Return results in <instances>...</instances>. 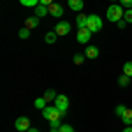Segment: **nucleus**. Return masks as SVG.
<instances>
[{
  "label": "nucleus",
  "mask_w": 132,
  "mask_h": 132,
  "mask_svg": "<svg viewBox=\"0 0 132 132\" xmlns=\"http://www.w3.org/2000/svg\"><path fill=\"white\" fill-rule=\"evenodd\" d=\"M123 7L120 5V4H113V5H109L108 7V11H106V18L111 21V23H118L120 20H123Z\"/></svg>",
  "instance_id": "f257e3e1"
},
{
  "label": "nucleus",
  "mask_w": 132,
  "mask_h": 132,
  "mask_svg": "<svg viewBox=\"0 0 132 132\" xmlns=\"http://www.w3.org/2000/svg\"><path fill=\"white\" fill-rule=\"evenodd\" d=\"M86 28L95 34V32H101L102 30V18L99 14H88V23H86Z\"/></svg>",
  "instance_id": "f03ea898"
},
{
  "label": "nucleus",
  "mask_w": 132,
  "mask_h": 132,
  "mask_svg": "<svg viewBox=\"0 0 132 132\" xmlns=\"http://www.w3.org/2000/svg\"><path fill=\"white\" fill-rule=\"evenodd\" d=\"M42 116H44V120H48V122H53V120H60V109L56 108V106H46L44 109H42Z\"/></svg>",
  "instance_id": "7ed1b4c3"
},
{
  "label": "nucleus",
  "mask_w": 132,
  "mask_h": 132,
  "mask_svg": "<svg viewBox=\"0 0 132 132\" xmlns=\"http://www.w3.org/2000/svg\"><path fill=\"white\" fill-rule=\"evenodd\" d=\"M55 106L60 109V116H65V114H67V108H69V99H67V95H56Z\"/></svg>",
  "instance_id": "20e7f679"
},
{
  "label": "nucleus",
  "mask_w": 132,
  "mask_h": 132,
  "mask_svg": "<svg viewBox=\"0 0 132 132\" xmlns=\"http://www.w3.org/2000/svg\"><path fill=\"white\" fill-rule=\"evenodd\" d=\"M14 129L20 132H27L30 129V120L27 118V116H20L16 122H14Z\"/></svg>",
  "instance_id": "39448f33"
},
{
  "label": "nucleus",
  "mask_w": 132,
  "mask_h": 132,
  "mask_svg": "<svg viewBox=\"0 0 132 132\" xmlns=\"http://www.w3.org/2000/svg\"><path fill=\"white\" fill-rule=\"evenodd\" d=\"M92 39V32L88 28H79L78 30V35H76V41L79 44H88V41Z\"/></svg>",
  "instance_id": "423d86ee"
},
{
  "label": "nucleus",
  "mask_w": 132,
  "mask_h": 132,
  "mask_svg": "<svg viewBox=\"0 0 132 132\" xmlns=\"http://www.w3.org/2000/svg\"><path fill=\"white\" fill-rule=\"evenodd\" d=\"M55 32H56L58 35H69V32H71V23H69V21H58V23L55 25Z\"/></svg>",
  "instance_id": "0eeeda50"
},
{
  "label": "nucleus",
  "mask_w": 132,
  "mask_h": 132,
  "mask_svg": "<svg viewBox=\"0 0 132 132\" xmlns=\"http://www.w3.org/2000/svg\"><path fill=\"white\" fill-rule=\"evenodd\" d=\"M50 14L53 18H60L62 14H63V7H62L60 4H55V2H53L50 5Z\"/></svg>",
  "instance_id": "6e6552de"
},
{
  "label": "nucleus",
  "mask_w": 132,
  "mask_h": 132,
  "mask_svg": "<svg viewBox=\"0 0 132 132\" xmlns=\"http://www.w3.org/2000/svg\"><path fill=\"white\" fill-rule=\"evenodd\" d=\"M76 27H78V30L79 28H86V23H88V14H85V12H79L78 16H76Z\"/></svg>",
  "instance_id": "1a4fd4ad"
},
{
  "label": "nucleus",
  "mask_w": 132,
  "mask_h": 132,
  "mask_svg": "<svg viewBox=\"0 0 132 132\" xmlns=\"http://www.w3.org/2000/svg\"><path fill=\"white\" fill-rule=\"evenodd\" d=\"M34 12H35V16H37V18H44V16H48V14H50V7H48V5L39 4V5L35 7V11H34Z\"/></svg>",
  "instance_id": "9d476101"
},
{
  "label": "nucleus",
  "mask_w": 132,
  "mask_h": 132,
  "mask_svg": "<svg viewBox=\"0 0 132 132\" xmlns=\"http://www.w3.org/2000/svg\"><path fill=\"white\" fill-rule=\"evenodd\" d=\"M67 4H69V7L72 11H83V7H85L83 0H67Z\"/></svg>",
  "instance_id": "9b49d317"
},
{
  "label": "nucleus",
  "mask_w": 132,
  "mask_h": 132,
  "mask_svg": "<svg viewBox=\"0 0 132 132\" xmlns=\"http://www.w3.org/2000/svg\"><path fill=\"white\" fill-rule=\"evenodd\" d=\"M85 56L86 58H97L99 56V48L97 46H88L86 51H85Z\"/></svg>",
  "instance_id": "f8f14e48"
},
{
  "label": "nucleus",
  "mask_w": 132,
  "mask_h": 132,
  "mask_svg": "<svg viewBox=\"0 0 132 132\" xmlns=\"http://www.w3.org/2000/svg\"><path fill=\"white\" fill-rule=\"evenodd\" d=\"M25 27H27V28H35V27H39V18H37V16H32V18H27V20H25Z\"/></svg>",
  "instance_id": "ddd939ff"
},
{
  "label": "nucleus",
  "mask_w": 132,
  "mask_h": 132,
  "mask_svg": "<svg viewBox=\"0 0 132 132\" xmlns=\"http://www.w3.org/2000/svg\"><path fill=\"white\" fill-rule=\"evenodd\" d=\"M120 118H122V122L125 125H132V109H125V113H123Z\"/></svg>",
  "instance_id": "4468645a"
},
{
  "label": "nucleus",
  "mask_w": 132,
  "mask_h": 132,
  "mask_svg": "<svg viewBox=\"0 0 132 132\" xmlns=\"http://www.w3.org/2000/svg\"><path fill=\"white\" fill-rule=\"evenodd\" d=\"M56 37H58V34H56V32L53 30V32H48V34H46L44 41L48 42V44H55V42H56Z\"/></svg>",
  "instance_id": "2eb2a0df"
},
{
  "label": "nucleus",
  "mask_w": 132,
  "mask_h": 132,
  "mask_svg": "<svg viewBox=\"0 0 132 132\" xmlns=\"http://www.w3.org/2000/svg\"><path fill=\"white\" fill-rule=\"evenodd\" d=\"M21 5H25V7H37L39 5V0H20Z\"/></svg>",
  "instance_id": "dca6fc26"
},
{
  "label": "nucleus",
  "mask_w": 132,
  "mask_h": 132,
  "mask_svg": "<svg viewBox=\"0 0 132 132\" xmlns=\"http://www.w3.org/2000/svg\"><path fill=\"white\" fill-rule=\"evenodd\" d=\"M118 85H120V86H129V85H130V78L125 76V74H122V76L118 78Z\"/></svg>",
  "instance_id": "f3484780"
},
{
  "label": "nucleus",
  "mask_w": 132,
  "mask_h": 132,
  "mask_svg": "<svg viewBox=\"0 0 132 132\" xmlns=\"http://www.w3.org/2000/svg\"><path fill=\"white\" fill-rule=\"evenodd\" d=\"M46 99H44V97H39V99H35V102H34V106H35V108H37V109H44V108H46Z\"/></svg>",
  "instance_id": "a211bd4d"
},
{
  "label": "nucleus",
  "mask_w": 132,
  "mask_h": 132,
  "mask_svg": "<svg viewBox=\"0 0 132 132\" xmlns=\"http://www.w3.org/2000/svg\"><path fill=\"white\" fill-rule=\"evenodd\" d=\"M123 74L132 78V62H125L123 63Z\"/></svg>",
  "instance_id": "6ab92c4d"
},
{
  "label": "nucleus",
  "mask_w": 132,
  "mask_h": 132,
  "mask_svg": "<svg viewBox=\"0 0 132 132\" xmlns=\"http://www.w3.org/2000/svg\"><path fill=\"white\" fill-rule=\"evenodd\" d=\"M18 35H20V39H28V37H30V28H27V27L20 28Z\"/></svg>",
  "instance_id": "aec40b11"
},
{
  "label": "nucleus",
  "mask_w": 132,
  "mask_h": 132,
  "mask_svg": "<svg viewBox=\"0 0 132 132\" xmlns=\"http://www.w3.org/2000/svg\"><path fill=\"white\" fill-rule=\"evenodd\" d=\"M42 97H44L46 101L50 102V101H55V99H56V93H55V90H46V92H44V95H42Z\"/></svg>",
  "instance_id": "412c9836"
},
{
  "label": "nucleus",
  "mask_w": 132,
  "mask_h": 132,
  "mask_svg": "<svg viewBox=\"0 0 132 132\" xmlns=\"http://www.w3.org/2000/svg\"><path fill=\"white\" fill-rule=\"evenodd\" d=\"M123 20L127 21V23H132V9H127L123 12Z\"/></svg>",
  "instance_id": "4be33fe9"
},
{
  "label": "nucleus",
  "mask_w": 132,
  "mask_h": 132,
  "mask_svg": "<svg viewBox=\"0 0 132 132\" xmlns=\"http://www.w3.org/2000/svg\"><path fill=\"white\" fill-rule=\"evenodd\" d=\"M83 62H85V55H81V53H78V55H74V63H78V65H81Z\"/></svg>",
  "instance_id": "5701e85b"
},
{
  "label": "nucleus",
  "mask_w": 132,
  "mask_h": 132,
  "mask_svg": "<svg viewBox=\"0 0 132 132\" xmlns=\"http://www.w3.org/2000/svg\"><path fill=\"white\" fill-rule=\"evenodd\" d=\"M125 109H127V108H125L123 104H120V106H116V108H114V113H116V116H122L123 113H125Z\"/></svg>",
  "instance_id": "b1692460"
},
{
  "label": "nucleus",
  "mask_w": 132,
  "mask_h": 132,
  "mask_svg": "<svg viewBox=\"0 0 132 132\" xmlns=\"http://www.w3.org/2000/svg\"><path fill=\"white\" fill-rule=\"evenodd\" d=\"M58 130H60V132H74V129H72L69 123H62V127L58 129Z\"/></svg>",
  "instance_id": "393cba45"
},
{
  "label": "nucleus",
  "mask_w": 132,
  "mask_h": 132,
  "mask_svg": "<svg viewBox=\"0 0 132 132\" xmlns=\"http://www.w3.org/2000/svg\"><path fill=\"white\" fill-rule=\"evenodd\" d=\"M120 5L125 9H132V0H120Z\"/></svg>",
  "instance_id": "a878e982"
},
{
  "label": "nucleus",
  "mask_w": 132,
  "mask_h": 132,
  "mask_svg": "<svg viewBox=\"0 0 132 132\" xmlns=\"http://www.w3.org/2000/svg\"><path fill=\"white\" fill-rule=\"evenodd\" d=\"M50 125H51V129H60L62 122H60V120H53V122H50Z\"/></svg>",
  "instance_id": "bb28decb"
},
{
  "label": "nucleus",
  "mask_w": 132,
  "mask_h": 132,
  "mask_svg": "<svg viewBox=\"0 0 132 132\" xmlns=\"http://www.w3.org/2000/svg\"><path fill=\"white\" fill-rule=\"evenodd\" d=\"M116 27H118V28H125V27H127V21H125V20H120L118 23H116Z\"/></svg>",
  "instance_id": "cd10ccee"
},
{
  "label": "nucleus",
  "mask_w": 132,
  "mask_h": 132,
  "mask_svg": "<svg viewBox=\"0 0 132 132\" xmlns=\"http://www.w3.org/2000/svg\"><path fill=\"white\" fill-rule=\"evenodd\" d=\"M39 4H42V5H48V7H50L51 4H53V0H39Z\"/></svg>",
  "instance_id": "c85d7f7f"
},
{
  "label": "nucleus",
  "mask_w": 132,
  "mask_h": 132,
  "mask_svg": "<svg viewBox=\"0 0 132 132\" xmlns=\"http://www.w3.org/2000/svg\"><path fill=\"white\" fill-rule=\"evenodd\" d=\"M122 132H132V125H125V129Z\"/></svg>",
  "instance_id": "c756f323"
},
{
  "label": "nucleus",
  "mask_w": 132,
  "mask_h": 132,
  "mask_svg": "<svg viewBox=\"0 0 132 132\" xmlns=\"http://www.w3.org/2000/svg\"><path fill=\"white\" fill-rule=\"evenodd\" d=\"M27 132H39V129H34V127H30V129H28Z\"/></svg>",
  "instance_id": "7c9ffc66"
},
{
  "label": "nucleus",
  "mask_w": 132,
  "mask_h": 132,
  "mask_svg": "<svg viewBox=\"0 0 132 132\" xmlns=\"http://www.w3.org/2000/svg\"><path fill=\"white\" fill-rule=\"evenodd\" d=\"M51 132H60V130L58 129H51Z\"/></svg>",
  "instance_id": "2f4dec72"
},
{
  "label": "nucleus",
  "mask_w": 132,
  "mask_h": 132,
  "mask_svg": "<svg viewBox=\"0 0 132 132\" xmlns=\"http://www.w3.org/2000/svg\"><path fill=\"white\" fill-rule=\"evenodd\" d=\"M113 2H114V0H113Z\"/></svg>",
  "instance_id": "473e14b6"
}]
</instances>
